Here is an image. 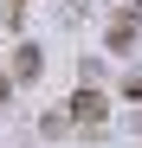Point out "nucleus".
<instances>
[{
  "label": "nucleus",
  "instance_id": "f257e3e1",
  "mask_svg": "<svg viewBox=\"0 0 142 148\" xmlns=\"http://www.w3.org/2000/svg\"><path fill=\"white\" fill-rule=\"evenodd\" d=\"M65 122H78V129H103V122H110V97H103L97 84H78L71 103H65Z\"/></svg>",
  "mask_w": 142,
  "mask_h": 148
},
{
  "label": "nucleus",
  "instance_id": "f03ea898",
  "mask_svg": "<svg viewBox=\"0 0 142 148\" xmlns=\"http://www.w3.org/2000/svg\"><path fill=\"white\" fill-rule=\"evenodd\" d=\"M39 71H45V58H39V45H19V52H13V77H19V84H32Z\"/></svg>",
  "mask_w": 142,
  "mask_h": 148
},
{
  "label": "nucleus",
  "instance_id": "7ed1b4c3",
  "mask_svg": "<svg viewBox=\"0 0 142 148\" xmlns=\"http://www.w3.org/2000/svg\"><path fill=\"white\" fill-rule=\"evenodd\" d=\"M123 97H129V103H142V71H129V77H123Z\"/></svg>",
  "mask_w": 142,
  "mask_h": 148
},
{
  "label": "nucleus",
  "instance_id": "20e7f679",
  "mask_svg": "<svg viewBox=\"0 0 142 148\" xmlns=\"http://www.w3.org/2000/svg\"><path fill=\"white\" fill-rule=\"evenodd\" d=\"M19 13H26V0H7V19H19Z\"/></svg>",
  "mask_w": 142,
  "mask_h": 148
},
{
  "label": "nucleus",
  "instance_id": "39448f33",
  "mask_svg": "<svg viewBox=\"0 0 142 148\" xmlns=\"http://www.w3.org/2000/svg\"><path fill=\"white\" fill-rule=\"evenodd\" d=\"M0 103H7V77H0Z\"/></svg>",
  "mask_w": 142,
  "mask_h": 148
}]
</instances>
